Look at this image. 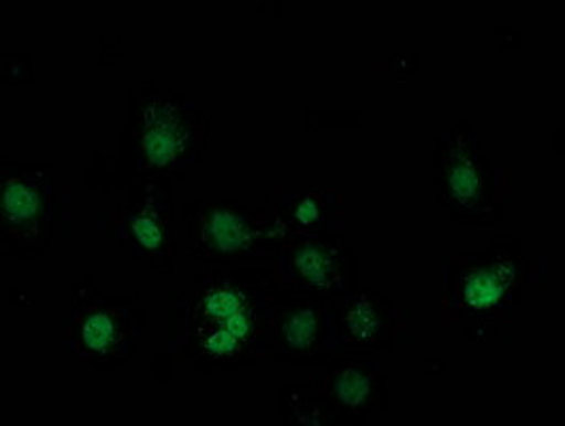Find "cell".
<instances>
[{"label": "cell", "instance_id": "11", "mask_svg": "<svg viewBox=\"0 0 565 426\" xmlns=\"http://www.w3.org/2000/svg\"><path fill=\"white\" fill-rule=\"evenodd\" d=\"M308 377L331 426L363 425L388 407L386 375L377 369L376 354L338 352Z\"/></svg>", "mask_w": 565, "mask_h": 426}, {"label": "cell", "instance_id": "2", "mask_svg": "<svg viewBox=\"0 0 565 426\" xmlns=\"http://www.w3.org/2000/svg\"><path fill=\"white\" fill-rule=\"evenodd\" d=\"M546 277V258L527 254L514 235H495L480 252L448 254L441 265V320L463 341L510 339L516 311Z\"/></svg>", "mask_w": 565, "mask_h": 426}, {"label": "cell", "instance_id": "4", "mask_svg": "<svg viewBox=\"0 0 565 426\" xmlns=\"http://www.w3.org/2000/svg\"><path fill=\"white\" fill-rule=\"evenodd\" d=\"M182 220L186 254L214 269L269 265L288 237L276 210L256 199L194 194L184 203Z\"/></svg>", "mask_w": 565, "mask_h": 426}, {"label": "cell", "instance_id": "7", "mask_svg": "<svg viewBox=\"0 0 565 426\" xmlns=\"http://www.w3.org/2000/svg\"><path fill=\"white\" fill-rule=\"evenodd\" d=\"M148 309L132 299H114L90 275L68 284L64 311L66 352L96 371H120L135 359Z\"/></svg>", "mask_w": 565, "mask_h": 426}, {"label": "cell", "instance_id": "5", "mask_svg": "<svg viewBox=\"0 0 565 426\" xmlns=\"http://www.w3.org/2000/svg\"><path fill=\"white\" fill-rule=\"evenodd\" d=\"M436 205L461 226H495L512 205L508 171L482 148L471 120H457L436 137L431 153Z\"/></svg>", "mask_w": 565, "mask_h": 426}, {"label": "cell", "instance_id": "12", "mask_svg": "<svg viewBox=\"0 0 565 426\" xmlns=\"http://www.w3.org/2000/svg\"><path fill=\"white\" fill-rule=\"evenodd\" d=\"M333 305V333L338 352L376 354L393 350L406 337L409 309L393 303L382 290H356Z\"/></svg>", "mask_w": 565, "mask_h": 426}, {"label": "cell", "instance_id": "8", "mask_svg": "<svg viewBox=\"0 0 565 426\" xmlns=\"http://www.w3.org/2000/svg\"><path fill=\"white\" fill-rule=\"evenodd\" d=\"M128 199L105 207L103 233L125 247L126 256L150 274L171 275L180 249L175 245V205L171 180H143L126 185Z\"/></svg>", "mask_w": 565, "mask_h": 426}, {"label": "cell", "instance_id": "6", "mask_svg": "<svg viewBox=\"0 0 565 426\" xmlns=\"http://www.w3.org/2000/svg\"><path fill=\"white\" fill-rule=\"evenodd\" d=\"M68 190L50 162L0 160V256H43L68 228Z\"/></svg>", "mask_w": 565, "mask_h": 426}, {"label": "cell", "instance_id": "10", "mask_svg": "<svg viewBox=\"0 0 565 426\" xmlns=\"http://www.w3.org/2000/svg\"><path fill=\"white\" fill-rule=\"evenodd\" d=\"M333 354L335 333L331 301L280 290L269 316L267 361L292 369H320Z\"/></svg>", "mask_w": 565, "mask_h": 426}, {"label": "cell", "instance_id": "13", "mask_svg": "<svg viewBox=\"0 0 565 426\" xmlns=\"http://www.w3.org/2000/svg\"><path fill=\"white\" fill-rule=\"evenodd\" d=\"M256 201L276 210L288 235L322 237L342 233L344 194L335 188H274Z\"/></svg>", "mask_w": 565, "mask_h": 426}, {"label": "cell", "instance_id": "9", "mask_svg": "<svg viewBox=\"0 0 565 426\" xmlns=\"http://www.w3.org/2000/svg\"><path fill=\"white\" fill-rule=\"evenodd\" d=\"M282 292L312 299H340L359 290V256L342 233L288 235L267 265Z\"/></svg>", "mask_w": 565, "mask_h": 426}, {"label": "cell", "instance_id": "14", "mask_svg": "<svg viewBox=\"0 0 565 426\" xmlns=\"http://www.w3.org/2000/svg\"><path fill=\"white\" fill-rule=\"evenodd\" d=\"M282 425L290 426H331V420L316 396L310 377H303L297 384L286 386L280 393Z\"/></svg>", "mask_w": 565, "mask_h": 426}, {"label": "cell", "instance_id": "1", "mask_svg": "<svg viewBox=\"0 0 565 426\" xmlns=\"http://www.w3.org/2000/svg\"><path fill=\"white\" fill-rule=\"evenodd\" d=\"M280 286L269 267L207 269L171 292V352L199 373L267 361V329Z\"/></svg>", "mask_w": 565, "mask_h": 426}, {"label": "cell", "instance_id": "3", "mask_svg": "<svg viewBox=\"0 0 565 426\" xmlns=\"http://www.w3.org/2000/svg\"><path fill=\"white\" fill-rule=\"evenodd\" d=\"M210 123L205 107L189 94L171 90L152 79L128 86V120L103 178L107 188H126L143 180H184L205 171Z\"/></svg>", "mask_w": 565, "mask_h": 426}]
</instances>
